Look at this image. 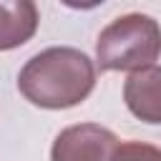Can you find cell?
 Listing matches in <instances>:
<instances>
[{
    "label": "cell",
    "instance_id": "cell-1",
    "mask_svg": "<svg viewBox=\"0 0 161 161\" xmlns=\"http://www.w3.org/2000/svg\"><path fill=\"white\" fill-rule=\"evenodd\" d=\"M96 86V65L78 48H48L33 55L20 75L18 91L38 108H73L83 103Z\"/></svg>",
    "mask_w": 161,
    "mask_h": 161
},
{
    "label": "cell",
    "instance_id": "cell-2",
    "mask_svg": "<svg viewBox=\"0 0 161 161\" xmlns=\"http://www.w3.org/2000/svg\"><path fill=\"white\" fill-rule=\"evenodd\" d=\"M161 55V25L143 13H128L108 23L96 40L101 70H143Z\"/></svg>",
    "mask_w": 161,
    "mask_h": 161
},
{
    "label": "cell",
    "instance_id": "cell-3",
    "mask_svg": "<svg viewBox=\"0 0 161 161\" xmlns=\"http://www.w3.org/2000/svg\"><path fill=\"white\" fill-rule=\"evenodd\" d=\"M118 136L98 123L63 128L50 148V161H111Z\"/></svg>",
    "mask_w": 161,
    "mask_h": 161
},
{
    "label": "cell",
    "instance_id": "cell-4",
    "mask_svg": "<svg viewBox=\"0 0 161 161\" xmlns=\"http://www.w3.org/2000/svg\"><path fill=\"white\" fill-rule=\"evenodd\" d=\"M123 101L143 123H161V65L131 73L123 86Z\"/></svg>",
    "mask_w": 161,
    "mask_h": 161
},
{
    "label": "cell",
    "instance_id": "cell-5",
    "mask_svg": "<svg viewBox=\"0 0 161 161\" xmlns=\"http://www.w3.org/2000/svg\"><path fill=\"white\" fill-rule=\"evenodd\" d=\"M38 30V8L30 0L0 3V50L25 45Z\"/></svg>",
    "mask_w": 161,
    "mask_h": 161
},
{
    "label": "cell",
    "instance_id": "cell-6",
    "mask_svg": "<svg viewBox=\"0 0 161 161\" xmlns=\"http://www.w3.org/2000/svg\"><path fill=\"white\" fill-rule=\"evenodd\" d=\"M111 161H161V148L143 141H123L116 146Z\"/></svg>",
    "mask_w": 161,
    "mask_h": 161
}]
</instances>
